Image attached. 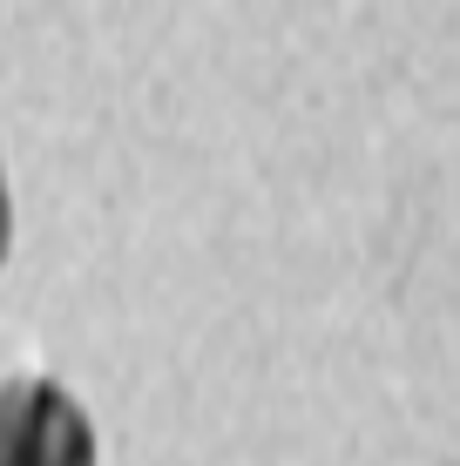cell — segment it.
Returning a JSON list of instances; mask_svg holds the SVG:
<instances>
[{
	"label": "cell",
	"mask_w": 460,
	"mask_h": 466,
	"mask_svg": "<svg viewBox=\"0 0 460 466\" xmlns=\"http://www.w3.org/2000/svg\"><path fill=\"white\" fill-rule=\"evenodd\" d=\"M7 237H14V203H7V176H0V257H7Z\"/></svg>",
	"instance_id": "2"
},
{
	"label": "cell",
	"mask_w": 460,
	"mask_h": 466,
	"mask_svg": "<svg viewBox=\"0 0 460 466\" xmlns=\"http://www.w3.org/2000/svg\"><path fill=\"white\" fill-rule=\"evenodd\" d=\"M0 466H95V426L55 379L0 385Z\"/></svg>",
	"instance_id": "1"
}]
</instances>
